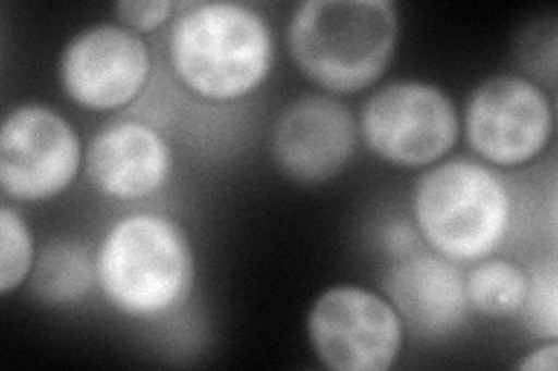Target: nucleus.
I'll use <instances>...</instances> for the list:
<instances>
[{"mask_svg":"<svg viewBox=\"0 0 558 371\" xmlns=\"http://www.w3.org/2000/svg\"><path fill=\"white\" fill-rule=\"evenodd\" d=\"M172 75L191 96L235 102L266 84L275 65V30L264 12L231 0L182 10L168 35Z\"/></svg>","mask_w":558,"mask_h":371,"instance_id":"obj_1","label":"nucleus"},{"mask_svg":"<svg viewBox=\"0 0 558 371\" xmlns=\"http://www.w3.org/2000/svg\"><path fill=\"white\" fill-rule=\"evenodd\" d=\"M400 40L393 0H305L287 45L301 73L330 96H352L387 73Z\"/></svg>","mask_w":558,"mask_h":371,"instance_id":"obj_2","label":"nucleus"},{"mask_svg":"<svg viewBox=\"0 0 558 371\" xmlns=\"http://www.w3.org/2000/svg\"><path fill=\"white\" fill-rule=\"evenodd\" d=\"M194 279V249L170 217L133 211L114 221L98 244V290L133 321H154L184 305Z\"/></svg>","mask_w":558,"mask_h":371,"instance_id":"obj_3","label":"nucleus"},{"mask_svg":"<svg viewBox=\"0 0 558 371\" xmlns=\"http://www.w3.org/2000/svg\"><path fill=\"white\" fill-rule=\"evenodd\" d=\"M512 196L496 170L453 158L426 170L412 193V219L430 251L453 262H477L508 239Z\"/></svg>","mask_w":558,"mask_h":371,"instance_id":"obj_4","label":"nucleus"},{"mask_svg":"<svg viewBox=\"0 0 558 371\" xmlns=\"http://www.w3.org/2000/svg\"><path fill=\"white\" fill-rule=\"evenodd\" d=\"M461 116L440 86L400 79L365 100L359 137L379 161L398 168H433L457 147Z\"/></svg>","mask_w":558,"mask_h":371,"instance_id":"obj_5","label":"nucleus"},{"mask_svg":"<svg viewBox=\"0 0 558 371\" xmlns=\"http://www.w3.org/2000/svg\"><path fill=\"white\" fill-rule=\"evenodd\" d=\"M307 342L333 371H387L405 344V325L384 295L361 286H330L307 311Z\"/></svg>","mask_w":558,"mask_h":371,"instance_id":"obj_6","label":"nucleus"},{"mask_svg":"<svg viewBox=\"0 0 558 371\" xmlns=\"http://www.w3.org/2000/svg\"><path fill=\"white\" fill-rule=\"evenodd\" d=\"M84 165L77 131L47 104L26 102L0 128V188L14 202L54 200L75 184Z\"/></svg>","mask_w":558,"mask_h":371,"instance_id":"obj_7","label":"nucleus"},{"mask_svg":"<svg viewBox=\"0 0 558 371\" xmlns=\"http://www.w3.org/2000/svg\"><path fill=\"white\" fill-rule=\"evenodd\" d=\"M463 128L468 147L486 165L521 168L551 143L554 104L545 88L529 77L494 75L470 94Z\"/></svg>","mask_w":558,"mask_h":371,"instance_id":"obj_8","label":"nucleus"},{"mask_svg":"<svg viewBox=\"0 0 558 371\" xmlns=\"http://www.w3.org/2000/svg\"><path fill=\"white\" fill-rule=\"evenodd\" d=\"M149 77V45L121 24H96L75 33L59 57L63 94L92 112L129 108L145 94Z\"/></svg>","mask_w":558,"mask_h":371,"instance_id":"obj_9","label":"nucleus"},{"mask_svg":"<svg viewBox=\"0 0 558 371\" xmlns=\"http://www.w3.org/2000/svg\"><path fill=\"white\" fill-rule=\"evenodd\" d=\"M359 145V121L336 96H303L287 104L270 135L279 172L295 184H326L340 176Z\"/></svg>","mask_w":558,"mask_h":371,"instance_id":"obj_10","label":"nucleus"},{"mask_svg":"<svg viewBox=\"0 0 558 371\" xmlns=\"http://www.w3.org/2000/svg\"><path fill=\"white\" fill-rule=\"evenodd\" d=\"M381 288L416 339H447L468 321L470 305L459 262L435 251L416 249L393 260Z\"/></svg>","mask_w":558,"mask_h":371,"instance_id":"obj_11","label":"nucleus"},{"mask_svg":"<svg viewBox=\"0 0 558 371\" xmlns=\"http://www.w3.org/2000/svg\"><path fill=\"white\" fill-rule=\"evenodd\" d=\"M84 170L96 190L112 200H145L172 174V147L145 121L124 119L98 131L84 149Z\"/></svg>","mask_w":558,"mask_h":371,"instance_id":"obj_12","label":"nucleus"},{"mask_svg":"<svg viewBox=\"0 0 558 371\" xmlns=\"http://www.w3.org/2000/svg\"><path fill=\"white\" fill-rule=\"evenodd\" d=\"M33 295L49 307H73L92 295L96 284V256L77 239L45 244L28 279Z\"/></svg>","mask_w":558,"mask_h":371,"instance_id":"obj_13","label":"nucleus"},{"mask_svg":"<svg viewBox=\"0 0 558 371\" xmlns=\"http://www.w3.org/2000/svg\"><path fill=\"white\" fill-rule=\"evenodd\" d=\"M529 295V272L502 258L477 260L465 274V297L473 311L486 318H512L523 309Z\"/></svg>","mask_w":558,"mask_h":371,"instance_id":"obj_14","label":"nucleus"},{"mask_svg":"<svg viewBox=\"0 0 558 371\" xmlns=\"http://www.w3.org/2000/svg\"><path fill=\"white\" fill-rule=\"evenodd\" d=\"M35 239L26 219L12 205L0 207V293L22 288L35 268Z\"/></svg>","mask_w":558,"mask_h":371,"instance_id":"obj_15","label":"nucleus"},{"mask_svg":"<svg viewBox=\"0 0 558 371\" xmlns=\"http://www.w3.org/2000/svg\"><path fill=\"white\" fill-rule=\"evenodd\" d=\"M526 325L537 337L556 339L558 334V286H556V264L537 268L529 274V295L523 309L519 311Z\"/></svg>","mask_w":558,"mask_h":371,"instance_id":"obj_16","label":"nucleus"},{"mask_svg":"<svg viewBox=\"0 0 558 371\" xmlns=\"http://www.w3.org/2000/svg\"><path fill=\"white\" fill-rule=\"evenodd\" d=\"M178 5L172 0H121L114 5V14L121 26L135 30L137 35L154 33L166 26Z\"/></svg>","mask_w":558,"mask_h":371,"instance_id":"obj_17","label":"nucleus"},{"mask_svg":"<svg viewBox=\"0 0 558 371\" xmlns=\"http://www.w3.org/2000/svg\"><path fill=\"white\" fill-rule=\"evenodd\" d=\"M558 362V344L556 339H547V344H539L535 350H531L526 358L519 360L517 369L523 371H554Z\"/></svg>","mask_w":558,"mask_h":371,"instance_id":"obj_18","label":"nucleus"}]
</instances>
